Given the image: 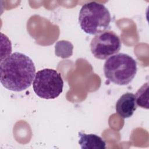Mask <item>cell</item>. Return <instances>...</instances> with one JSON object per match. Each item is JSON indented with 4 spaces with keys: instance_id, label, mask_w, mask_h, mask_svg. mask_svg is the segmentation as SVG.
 Returning <instances> with one entry per match:
<instances>
[{
    "instance_id": "1",
    "label": "cell",
    "mask_w": 149,
    "mask_h": 149,
    "mask_svg": "<svg viewBox=\"0 0 149 149\" xmlns=\"http://www.w3.org/2000/svg\"><path fill=\"white\" fill-rule=\"evenodd\" d=\"M36 68L32 59L26 55L16 52L0 63V80L8 90L22 91L29 88L34 81Z\"/></svg>"
},
{
    "instance_id": "2",
    "label": "cell",
    "mask_w": 149,
    "mask_h": 149,
    "mask_svg": "<svg viewBox=\"0 0 149 149\" xmlns=\"http://www.w3.org/2000/svg\"><path fill=\"white\" fill-rule=\"evenodd\" d=\"M111 20L108 9L97 2H87L83 5L79 15L81 29L87 34L97 35L105 31Z\"/></svg>"
},
{
    "instance_id": "3",
    "label": "cell",
    "mask_w": 149,
    "mask_h": 149,
    "mask_svg": "<svg viewBox=\"0 0 149 149\" xmlns=\"http://www.w3.org/2000/svg\"><path fill=\"white\" fill-rule=\"evenodd\" d=\"M104 72L105 77L111 82L120 86L127 85L137 73L136 62L127 54H116L105 62Z\"/></svg>"
},
{
    "instance_id": "4",
    "label": "cell",
    "mask_w": 149,
    "mask_h": 149,
    "mask_svg": "<svg viewBox=\"0 0 149 149\" xmlns=\"http://www.w3.org/2000/svg\"><path fill=\"white\" fill-rule=\"evenodd\" d=\"M63 81L56 70L44 69L38 71L33 83L35 93L43 99H54L62 93Z\"/></svg>"
},
{
    "instance_id": "5",
    "label": "cell",
    "mask_w": 149,
    "mask_h": 149,
    "mask_svg": "<svg viewBox=\"0 0 149 149\" xmlns=\"http://www.w3.org/2000/svg\"><path fill=\"white\" fill-rule=\"evenodd\" d=\"M121 41L113 31L107 30L97 34L90 42V50L95 58L105 59L118 53L121 48Z\"/></svg>"
},
{
    "instance_id": "6",
    "label": "cell",
    "mask_w": 149,
    "mask_h": 149,
    "mask_svg": "<svg viewBox=\"0 0 149 149\" xmlns=\"http://www.w3.org/2000/svg\"><path fill=\"white\" fill-rule=\"evenodd\" d=\"M137 108L135 95L132 93L123 94L117 101L115 109L117 113L122 118L131 117Z\"/></svg>"
},
{
    "instance_id": "7",
    "label": "cell",
    "mask_w": 149,
    "mask_h": 149,
    "mask_svg": "<svg viewBox=\"0 0 149 149\" xmlns=\"http://www.w3.org/2000/svg\"><path fill=\"white\" fill-rule=\"evenodd\" d=\"M79 143L82 149H105V141L98 135L79 132Z\"/></svg>"
},
{
    "instance_id": "8",
    "label": "cell",
    "mask_w": 149,
    "mask_h": 149,
    "mask_svg": "<svg viewBox=\"0 0 149 149\" xmlns=\"http://www.w3.org/2000/svg\"><path fill=\"white\" fill-rule=\"evenodd\" d=\"M148 83L144 84L136 92L135 95L136 102L137 106L148 109Z\"/></svg>"
}]
</instances>
